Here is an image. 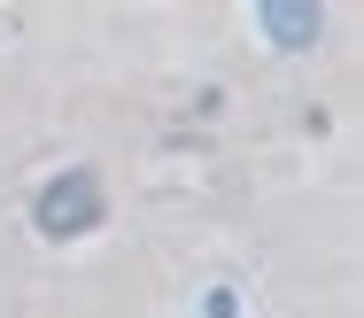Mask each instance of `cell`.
I'll return each mask as SVG.
<instances>
[{
  "mask_svg": "<svg viewBox=\"0 0 364 318\" xmlns=\"http://www.w3.org/2000/svg\"><path fill=\"white\" fill-rule=\"evenodd\" d=\"M256 23H264V31L279 39V55H302V47H310V39L326 31V16H318V8H287V0L256 8Z\"/></svg>",
  "mask_w": 364,
  "mask_h": 318,
  "instance_id": "cell-2",
  "label": "cell"
},
{
  "mask_svg": "<svg viewBox=\"0 0 364 318\" xmlns=\"http://www.w3.org/2000/svg\"><path fill=\"white\" fill-rule=\"evenodd\" d=\"M31 226H39L47 240H70V233H85V226H101V179H93V171H63V179H47Z\"/></svg>",
  "mask_w": 364,
  "mask_h": 318,
  "instance_id": "cell-1",
  "label": "cell"
}]
</instances>
